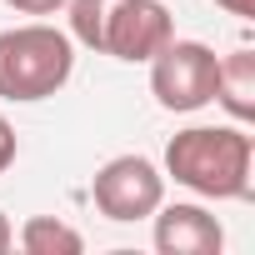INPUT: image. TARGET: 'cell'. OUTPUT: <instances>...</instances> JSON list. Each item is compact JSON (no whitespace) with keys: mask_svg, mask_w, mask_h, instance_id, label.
<instances>
[{"mask_svg":"<svg viewBox=\"0 0 255 255\" xmlns=\"http://www.w3.org/2000/svg\"><path fill=\"white\" fill-rule=\"evenodd\" d=\"M150 95L170 115H195L215 100V65L220 55L205 40H165L150 60Z\"/></svg>","mask_w":255,"mask_h":255,"instance_id":"3","label":"cell"},{"mask_svg":"<svg viewBox=\"0 0 255 255\" xmlns=\"http://www.w3.org/2000/svg\"><path fill=\"white\" fill-rule=\"evenodd\" d=\"M155 250L160 255H220L225 245V225L195 205V200H175V205H155Z\"/></svg>","mask_w":255,"mask_h":255,"instance_id":"6","label":"cell"},{"mask_svg":"<svg viewBox=\"0 0 255 255\" xmlns=\"http://www.w3.org/2000/svg\"><path fill=\"white\" fill-rule=\"evenodd\" d=\"M165 175L200 200H250L255 135L245 125H190L165 145Z\"/></svg>","mask_w":255,"mask_h":255,"instance_id":"1","label":"cell"},{"mask_svg":"<svg viewBox=\"0 0 255 255\" xmlns=\"http://www.w3.org/2000/svg\"><path fill=\"white\" fill-rule=\"evenodd\" d=\"M90 200L115 225L150 220L155 205L165 200V170L155 160H145V155H110L90 180Z\"/></svg>","mask_w":255,"mask_h":255,"instance_id":"4","label":"cell"},{"mask_svg":"<svg viewBox=\"0 0 255 255\" xmlns=\"http://www.w3.org/2000/svg\"><path fill=\"white\" fill-rule=\"evenodd\" d=\"M215 5L225 15H235V20H255V0H215Z\"/></svg>","mask_w":255,"mask_h":255,"instance_id":"12","label":"cell"},{"mask_svg":"<svg viewBox=\"0 0 255 255\" xmlns=\"http://www.w3.org/2000/svg\"><path fill=\"white\" fill-rule=\"evenodd\" d=\"M75 75V40L45 20L0 30V100L35 105L65 90Z\"/></svg>","mask_w":255,"mask_h":255,"instance_id":"2","label":"cell"},{"mask_svg":"<svg viewBox=\"0 0 255 255\" xmlns=\"http://www.w3.org/2000/svg\"><path fill=\"white\" fill-rule=\"evenodd\" d=\"M215 105H225V115L235 125L255 120V50H230L215 65Z\"/></svg>","mask_w":255,"mask_h":255,"instance_id":"7","label":"cell"},{"mask_svg":"<svg viewBox=\"0 0 255 255\" xmlns=\"http://www.w3.org/2000/svg\"><path fill=\"white\" fill-rule=\"evenodd\" d=\"M115 0H65V15H70V40L100 55V35H105V15H110Z\"/></svg>","mask_w":255,"mask_h":255,"instance_id":"9","label":"cell"},{"mask_svg":"<svg viewBox=\"0 0 255 255\" xmlns=\"http://www.w3.org/2000/svg\"><path fill=\"white\" fill-rule=\"evenodd\" d=\"M170 35H175V20L160 0H115L110 15H105L100 55L125 60V65H145Z\"/></svg>","mask_w":255,"mask_h":255,"instance_id":"5","label":"cell"},{"mask_svg":"<svg viewBox=\"0 0 255 255\" xmlns=\"http://www.w3.org/2000/svg\"><path fill=\"white\" fill-rule=\"evenodd\" d=\"M10 10H20V15H60L65 10V0H5Z\"/></svg>","mask_w":255,"mask_h":255,"instance_id":"10","label":"cell"},{"mask_svg":"<svg viewBox=\"0 0 255 255\" xmlns=\"http://www.w3.org/2000/svg\"><path fill=\"white\" fill-rule=\"evenodd\" d=\"M5 250H15V225H10V215L0 210V255Z\"/></svg>","mask_w":255,"mask_h":255,"instance_id":"13","label":"cell"},{"mask_svg":"<svg viewBox=\"0 0 255 255\" xmlns=\"http://www.w3.org/2000/svg\"><path fill=\"white\" fill-rule=\"evenodd\" d=\"M15 245L25 255H80L85 250V235L75 225H65L60 215H30L15 230Z\"/></svg>","mask_w":255,"mask_h":255,"instance_id":"8","label":"cell"},{"mask_svg":"<svg viewBox=\"0 0 255 255\" xmlns=\"http://www.w3.org/2000/svg\"><path fill=\"white\" fill-rule=\"evenodd\" d=\"M15 150H20V145H15V130H10V120L0 115V175L15 165Z\"/></svg>","mask_w":255,"mask_h":255,"instance_id":"11","label":"cell"}]
</instances>
